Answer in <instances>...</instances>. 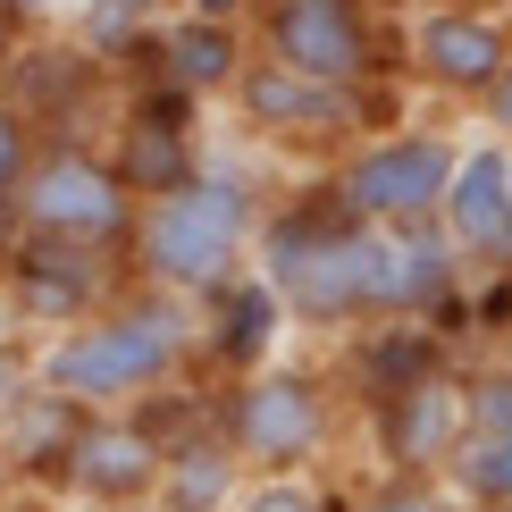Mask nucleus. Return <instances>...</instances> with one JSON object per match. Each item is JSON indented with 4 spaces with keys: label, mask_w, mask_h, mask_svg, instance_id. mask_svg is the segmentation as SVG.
<instances>
[{
    "label": "nucleus",
    "mask_w": 512,
    "mask_h": 512,
    "mask_svg": "<svg viewBox=\"0 0 512 512\" xmlns=\"http://www.w3.org/2000/svg\"><path fill=\"white\" fill-rule=\"evenodd\" d=\"M252 26L244 17H194V9H168L160 17V34H152V51L135 59L152 84H168L177 101H194V110H210L219 118L227 110V93L244 84V68H252Z\"/></svg>",
    "instance_id": "nucleus-15"
},
{
    "label": "nucleus",
    "mask_w": 512,
    "mask_h": 512,
    "mask_svg": "<svg viewBox=\"0 0 512 512\" xmlns=\"http://www.w3.org/2000/svg\"><path fill=\"white\" fill-rule=\"evenodd\" d=\"M269 202H277L269 194V160L244 152L236 135H219L177 185L143 194L135 244H126V277L177 294V303H210L227 277L252 269L261 227H269Z\"/></svg>",
    "instance_id": "nucleus-2"
},
{
    "label": "nucleus",
    "mask_w": 512,
    "mask_h": 512,
    "mask_svg": "<svg viewBox=\"0 0 512 512\" xmlns=\"http://www.w3.org/2000/svg\"><path fill=\"white\" fill-rule=\"evenodd\" d=\"M9 9L26 17V34H59V26H68V17L84 9V0H9Z\"/></svg>",
    "instance_id": "nucleus-21"
},
{
    "label": "nucleus",
    "mask_w": 512,
    "mask_h": 512,
    "mask_svg": "<svg viewBox=\"0 0 512 512\" xmlns=\"http://www.w3.org/2000/svg\"><path fill=\"white\" fill-rule=\"evenodd\" d=\"M210 429L227 437V454L252 479L269 471H336V445L361 429V403L345 387V370L328 361V345H286L277 361L244 378L202 387Z\"/></svg>",
    "instance_id": "nucleus-4"
},
{
    "label": "nucleus",
    "mask_w": 512,
    "mask_h": 512,
    "mask_svg": "<svg viewBox=\"0 0 512 512\" xmlns=\"http://www.w3.org/2000/svg\"><path fill=\"white\" fill-rule=\"evenodd\" d=\"M34 336H26V319H17V294H9V277H0V361H17Z\"/></svg>",
    "instance_id": "nucleus-23"
},
{
    "label": "nucleus",
    "mask_w": 512,
    "mask_h": 512,
    "mask_svg": "<svg viewBox=\"0 0 512 512\" xmlns=\"http://www.w3.org/2000/svg\"><path fill=\"white\" fill-rule=\"evenodd\" d=\"M462 395H471V353H445L403 387L361 395V445H370L378 479H445L462 437Z\"/></svg>",
    "instance_id": "nucleus-10"
},
{
    "label": "nucleus",
    "mask_w": 512,
    "mask_h": 512,
    "mask_svg": "<svg viewBox=\"0 0 512 512\" xmlns=\"http://www.w3.org/2000/svg\"><path fill=\"white\" fill-rule=\"evenodd\" d=\"M512 68V9L504 0H395V84L420 110L471 126L479 101Z\"/></svg>",
    "instance_id": "nucleus-7"
},
{
    "label": "nucleus",
    "mask_w": 512,
    "mask_h": 512,
    "mask_svg": "<svg viewBox=\"0 0 512 512\" xmlns=\"http://www.w3.org/2000/svg\"><path fill=\"white\" fill-rule=\"evenodd\" d=\"M252 51L311 84H395V0H261Z\"/></svg>",
    "instance_id": "nucleus-9"
},
{
    "label": "nucleus",
    "mask_w": 512,
    "mask_h": 512,
    "mask_svg": "<svg viewBox=\"0 0 512 512\" xmlns=\"http://www.w3.org/2000/svg\"><path fill=\"white\" fill-rule=\"evenodd\" d=\"M26 42H34V34H26V17H17L9 0H0V76L17 68V51H26Z\"/></svg>",
    "instance_id": "nucleus-25"
},
{
    "label": "nucleus",
    "mask_w": 512,
    "mask_h": 512,
    "mask_svg": "<svg viewBox=\"0 0 512 512\" xmlns=\"http://www.w3.org/2000/svg\"><path fill=\"white\" fill-rule=\"evenodd\" d=\"M34 387L59 395L68 412H160L168 395L202 387V311L160 286H126L93 319L59 336H34Z\"/></svg>",
    "instance_id": "nucleus-1"
},
{
    "label": "nucleus",
    "mask_w": 512,
    "mask_h": 512,
    "mask_svg": "<svg viewBox=\"0 0 512 512\" xmlns=\"http://www.w3.org/2000/svg\"><path fill=\"white\" fill-rule=\"evenodd\" d=\"M0 512H68V504L42 496V487H0Z\"/></svg>",
    "instance_id": "nucleus-26"
},
{
    "label": "nucleus",
    "mask_w": 512,
    "mask_h": 512,
    "mask_svg": "<svg viewBox=\"0 0 512 512\" xmlns=\"http://www.w3.org/2000/svg\"><path fill=\"white\" fill-rule=\"evenodd\" d=\"M160 17H168V0H84V9L68 17V34L84 59H93V68H135L143 51H152V34H160Z\"/></svg>",
    "instance_id": "nucleus-18"
},
{
    "label": "nucleus",
    "mask_w": 512,
    "mask_h": 512,
    "mask_svg": "<svg viewBox=\"0 0 512 512\" xmlns=\"http://www.w3.org/2000/svg\"><path fill=\"white\" fill-rule=\"evenodd\" d=\"M168 437L152 412H76L68 462H59L51 496L68 512H152L160 471H168Z\"/></svg>",
    "instance_id": "nucleus-11"
},
{
    "label": "nucleus",
    "mask_w": 512,
    "mask_h": 512,
    "mask_svg": "<svg viewBox=\"0 0 512 512\" xmlns=\"http://www.w3.org/2000/svg\"><path fill=\"white\" fill-rule=\"evenodd\" d=\"M462 135H471L462 118L412 101L403 118H387L361 143H345V152L319 168V185H328L361 227H437L445 185H454V160H462Z\"/></svg>",
    "instance_id": "nucleus-6"
},
{
    "label": "nucleus",
    "mask_w": 512,
    "mask_h": 512,
    "mask_svg": "<svg viewBox=\"0 0 512 512\" xmlns=\"http://www.w3.org/2000/svg\"><path fill=\"white\" fill-rule=\"evenodd\" d=\"M445 244L462 252L471 277H504L512 269V143L504 135H462V160H454V185H445V210H437Z\"/></svg>",
    "instance_id": "nucleus-14"
},
{
    "label": "nucleus",
    "mask_w": 512,
    "mask_h": 512,
    "mask_svg": "<svg viewBox=\"0 0 512 512\" xmlns=\"http://www.w3.org/2000/svg\"><path fill=\"white\" fill-rule=\"evenodd\" d=\"M0 277H9V294H17L26 336H59V328H76V319H93L126 286V261L118 252H76V244L9 236V227H0Z\"/></svg>",
    "instance_id": "nucleus-12"
},
{
    "label": "nucleus",
    "mask_w": 512,
    "mask_h": 512,
    "mask_svg": "<svg viewBox=\"0 0 512 512\" xmlns=\"http://www.w3.org/2000/svg\"><path fill=\"white\" fill-rule=\"evenodd\" d=\"M227 512H361V496H345L328 471H269V479H244V496Z\"/></svg>",
    "instance_id": "nucleus-19"
},
{
    "label": "nucleus",
    "mask_w": 512,
    "mask_h": 512,
    "mask_svg": "<svg viewBox=\"0 0 512 512\" xmlns=\"http://www.w3.org/2000/svg\"><path fill=\"white\" fill-rule=\"evenodd\" d=\"M168 9H194V17H244V26H252V9H261V0H168Z\"/></svg>",
    "instance_id": "nucleus-27"
},
{
    "label": "nucleus",
    "mask_w": 512,
    "mask_h": 512,
    "mask_svg": "<svg viewBox=\"0 0 512 512\" xmlns=\"http://www.w3.org/2000/svg\"><path fill=\"white\" fill-rule=\"evenodd\" d=\"M445 496L462 512H512V345L471 353V395H462Z\"/></svg>",
    "instance_id": "nucleus-13"
},
{
    "label": "nucleus",
    "mask_w": 512,
    "mask_h": 512,
    "mask_svg": "<svg viewBox=\"0 0 512 512\" xmlns=\"http://www.w3.org/2000/svg\"><path fill=\"white\" fill-rule=\"evenodd\" d=\"M412 110V93L403 84H370V93H345V84H311L294 68H277V59H252L244 84L227 93V126L219 135H236L244 152H261L269 168H294V177H319L345 143H361L370 126H387Z\"/></svg>",
    "instance_id": "nucleus-5"
},
{
    "label": "nucleus",
    "mask_w": 512,
    "mask_h": 512,
    "mask_svg": "<svg viewBox=\"0 0 512 512\" xmlns=\"http://www.w3.org/2000/svg\"><path fill=\"white\" fill-rule=\"evenodd\" d=\"M244 462L227 454V437L210 429V412H202V429H185L177 445H168V471H160V504L152 512H227L244 496Z\"/></svg>",
    "instance_id": "nucleus-17"
},
{
    "label": "nucleus",
    "mask_w": 512,
    "mask_h": 512,
    "mask_svg": "<svg viewBox=\"0 0 512 512\" xmlns=\"http://www.w3.org/2000/svg\"><path fill=\"white\" fill-rule=\"evenodd\" d=\"M42 143H51V126H42L26 101L0 84V219H9V202H17V185H26V168L42 160Z\"/></svg>",
    "instance_id": "nucleus-20"
},
{
    "label": "nucleus",
    "mask_w": 512,
    "mask_h": 512,
    "mask_svg": "<svg viewBox=\"0 0 512 512\" xmlns=\"http://www.w3.org/2000/svg\"><path fill=\"white\" fill-rule=\"evenodd\" d=\"M202 311V370H210V387L219 378H244V370H261V361H277L294 345V319L286 303H277V286L261 269H244V277H227Z\"/></svg>",
    "instance_id": "nucleus-16"
},
{
    "label": "nucleus",
    "mask_w": 512,
    "mask_h": 512,
    "mask_svg": "<svg viewBox=\"0 0 512 512\" xmlns=\"http://www.w3.org/2000/svg\"><path fill=\"white\" fill-rule=\"evenodd\" d=\"M504 9H512V0H504Z\"/></svg>",
    "instance_id": "nucleus-28"
},
{
    "label": "nucleus",
    "mask_w": 512,
    "mask_h": 512,
    "mask_svg": "<svg viewBox=\"0 0 512 512\" xmlns=\"http://www.w3.org/2000/svg\"><path fill=\"white\" fill-rule=\"evenodd\" d=\"M252 269L277 286L303 345H353L361 328H387V227H361L319 177L269 202Z\"/></svg>",
    "instance_id": "nucleus-3"
},
{
    "label": "nucleus",
    "mask_w": 512,
    "mask_h": 512,
    "mask_svg": "<svg viewBox=\"0 0 512 512\" xmlns=\"http://www.w3.org/2000/svg\"><path fill=\"white\" fill-rule=\"evenodd\" d=\"M487 286V319H496V345H512V269L504 277H479Z\"/></svg>",
    "instance_id": "nucleus-24"
},
{
    "label": "nucleus",
    "mask_w": 512,
    "mask_h": 512,
    "mask_svg": "<svg viewBox=\"0 0 512 512\" xmlns=\"http://www.w3.org/2000/svg\"><path fill=\"white\" fill-rule=\"evenodd\" d=\"M471 126H479V135H504V143H512V68H504L496 93L479 101V118H471Z\"/></svg>",
    "instance_id": "nucleus-22"
},
{
    "label": "nucleus",
    "mask_w": 512,
    "mask_h": 512,
    "mask_svg": "<svg viewBox=\"0 0 512 512\" xmlns=\"http://www.w3.org/2000/svg\"><path fill=\"white\" fill-rule=\"evenodd\" d=\"M135 210H143V194H135V177L118 168L110 143L51 135L0 227H9V236L76 244V252H118V261H126V244H135Z\"/></svg>",
    "instance_id": "nucleus-8"
}]
</instances>
